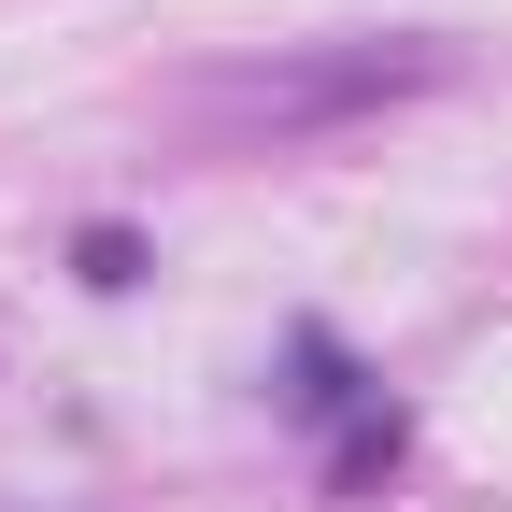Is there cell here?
Returning <instances> with one entry per match:
<instances>
[{
	"instance_id": "obj_1",
	"label": "cell",
	"mask_w": 512,
	"mask_h": 512,
	"mask_svg": "<svg viewBox=\"0 0 512 512\" xmlns=\"http://www.w3.org/2000/svg\"><path fill=\"white\" fill-rule=\"evenodd\" d=\"M441 86V43H356V57H271V72H228L214 114L242 128H328V114H370V100H413Z\"/></svg>"
}]
</instances>
